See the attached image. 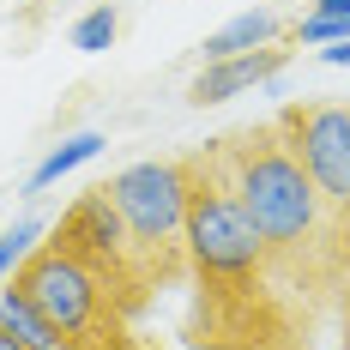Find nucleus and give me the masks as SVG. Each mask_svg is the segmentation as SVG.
Wrapping results in <instances>:
<instances>
[{
	"instance_id": "nucleus-1",
	"label": "nucleus",
	"mask_w": 350,
	"mask_h": 350,
	"mask_svg": "<svg viewBox=\"0 0 350 350\" xmlns=\"http://www.w3.org/2000/svg\"><path fill=\"white\" fill-rule=\"evenodd\" d=\"M206 157L224 175V187L236 193L242 217L254 224L266 266H272V278L296 314H308L338 284H350V230L326 206L314 175L296 163V151L284 145L278 121L236 127V133L211 139Z\"/></svg>"
},
{
	"instance_id": "nucleus-2",
	"label": "nucleus",
	"mask_w": 350,
	"mask_h": 350,
	"mask_svg": "<svg viewBox=\"0 0 350 350\" xmlns=\"http://www.w3.org/2000/svg\"><path fill=\"white\" fill-rule=\"evenodd\" d=\"M187 278L200 350H302V320L206 151H187Z\"/></svg>"
},
{
	"instance_id": "nucleus-3",
	"label": "nucleus",
	"mask_w": 350,
	"mask_h": 350,
	"mask_svg": "<svg viewBox=\"0 0 350 350\" xmlns=\"http://www.w3.org/2000/svg\"><path fill=\"white\" fill-rule=\"evenodd\" d=\"M12 290H25L36 302V314L55 326V345L61 350H151L133 332V314L55 242H36L18 260Z\"/></svg>"
},
{
	"instance_id": "nucleus-4",
	"label": "nucleus",
	"mask_w": 350,
	"mask_h": 350,
	"mask_svg": "<svg viewBox=\"0 0 350 350\" xmlns=\"http://www.w3.org/2000/svg\"><path fill=\"white\" fill-rule=\"evenodd\" d=\"M103 200L127 224L145 272L157 290L187 278V163L181 157H145L103 181Z\"/></svg>"
},
{
	"instance_id": "nucleus-5",
	"label": "nucleus",
	"mask_w": 350,
	"mask_h": 350,
	"mask_svg": "<svg viewBox=\"0 0 350 350\" xmlns=\"http://www.w3.org/2000/svg\"><path fill=\"white\" fill-rule=\"evenodd\" d=\"M49 242L61 247V254H72L127 314H145V302L157 296V284H151V272H145L139 247H133V236H127V224L115 217V206L103 200V187L79 193V200L61 211V224L49 230Z\"/></svg>"
},
{
	"instance_id": "nucleus-6",
	"label": "nucleus",
	"mask_w": 350,
	"mask_h": 350,
	"mask_svg": "<svg viewBox=\"0 0 350 350\" xmlns=\"http://www.w3.org/2000/svg\"><path fill=\"white\" fill-rule=\"evenodd\" d=\"M272 121L350 230V103H284Z\"/></svg>"
},
{
	"instance_id": "nucleus-7",
	"label": "nucleus",
	"mask_w": 350,
	"mask_h": 350,
	"mask_svg": "<svg viewBox=\"0 0 350 350\" xmlns=\"http://www.w3.org/2000/svg\"><path fill=\"white\" fill-rule=\"evenodd\" d=\"M284 67V49H247V55H230V61H211L200 79H193V103H224V97H236L247 85H260V79H272Z\"/></svg>"
},
{
	"instance_id": "nucleus-8",
	"label": "nucleus",
	"mask_w": 350,
	"mask_h": 350,
	"mask_svg": "<svg viewBox=\"0 0 350 350\" xmlns=\"http://www.w3.org/2000/svg\"><path fill=\"white\" fill-rule=\"evenodd\" d=\"M278 31H284V18L266 12V6H260V12H236L224 31L206 36V61H230V55H247V49H266Z\"/></svg>"
},
{
	"instance_id": "nucleus-9",
	"label": "nucleus",
	"mask_w": 350,
	"mask_h": 350,
	"mask_svg": "<svg viewBox=\"0 0 350 350\" xmlns=\"http://www.w3.org/2000/svg\"><path fill=\"white\" fill-rule=\"evenodd\" d=\"M97 151H103V139H97V133H79V139H67L61 151H49V157L36 163V175H31V193H42L49 181H61V175L79 170V163H91Z\"/></svg>"
},
{
	"instance_id": "nucleus-10",
	"label": "nucleus",
	"mask_w": 350,
	"mask_h": 350,
	"mask_svg": "<svg viewBox=\"0 0 350 350\" xmlns=\"http://www.w3.org/2000/svg\"><path fill=\"white\" fill-rule=\"evenodd\" d=\"M109 42H115V12H109V6L85 12V18L72 25V49H85V55H97V49H109Z\"/></svg>"
},
{
	"instance_id": "nucleus-11",
	"label": "nucleus",
	"mask_w": 350,
	"mask_h": 350,
	"mask_svg": "<svg viewBox=\"0 0 350 350\" xmlns=\"http://www.w3.org/2000/svg\"><path fill=\"white\" fill-rule=\"evenodd\" d=\"M31 242H36V224H18L12 236H0V278H6V272H18V260L31 254Z\"/></svg>"
},
{
	"instance_id": "nucleus-12",
	"label": "nucleus",
	"mask_w": 350,
	"mask_h": 350,
	"mask_svg": "<svg viewBox=\"0 0 350 350\" xmlns=\"http://www.w3.org/2000/svg\"><path fill=\"white\" fill-rule=\"evenodd\" d=\"M314 18H350V0H314Z\"/></svg>"
},
{
	"instance_id": "nucleus-13",
	"label": "nucleus",
	"mask_w": 350,
	"mask_h": 350,
	"mask_svg": "<svg viewBox=\"0 0 350 350\" xmlns=\"http://www.w3.org/2000/svg\"><path fill=\"white\" fill-rule=\"evenodd\" d=\"M320 61H326V67H350V42L345 49H320Z\"/></svg>"
},
{
	"instance_id": "nucleus-14",
	"label": "nucleus",
	"mask_w": 350,
	"mask_h": 350,
	"mask_svg": "<svg viewBox=\"0 0 350 350\" xmlns=\"http://www.w3.org/2000/svg\"><path fill=\"white\" fill-rule=\"evenodd\" d=\"M0 350H31V345H25V338H18L12 326H0Z\"/></svg>"
}]
</instances>
